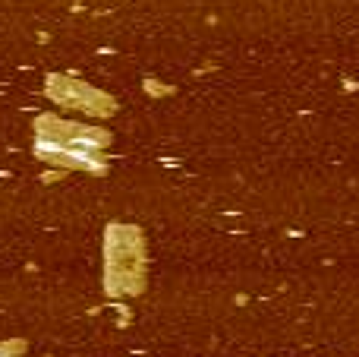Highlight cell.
Masks as SVG:
<instances>
[{
    "label": "cell",
    "mask_w": 359,
    "mask_h": 357,
    "mask_svg": "<svg viewBox=\"0 0 359 357\" xmlns=\"http://www.w3.org/2000/svg\"><path fill=\"white\" fill-rule=\"evenodd\" d=\"M0 357H6V354H4V351H0Z\"/></svg>",
    "instance_id": "2"
},
{
    "label": "cell",
    "mask_w": 359,
    "mask_h": 357,
    "mask_svg": "<svg viewBox=\"0 0 359 357\" xmlns=\"http://www.w3.org/2000/svg\"><path fill=\"white\" fill-rule=\"evenodd\" d=\"M41 155H67L69 162H82V164H95L98 162V143L88 136L82 139H69V143H57V139H41L38 143Z\"/></svg>",
    "instance_id": "1"
}]
</instances>
